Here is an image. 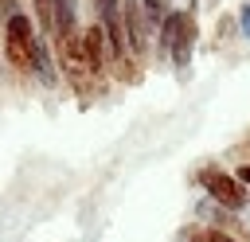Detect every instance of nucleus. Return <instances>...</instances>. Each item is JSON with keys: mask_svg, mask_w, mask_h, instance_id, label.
I'll return each mask as SVG.
<instances>
[{"mask_svg": "<svg viewBox=\"0 0 250 242\" xmlns=\"http://www.w3.org/2000/svg\"><path fill=\"white\" fill-rule=\"evenodd\" d=\"M4 55H8V66H16L20 74L39 70V35L20 8L4 20Z\"/></svg>", "mask_w": 250, "mask_h": 242, "instance_id": "nucleus-1", "label": "nucleus"}, {"mask_svg": "<svg viewBox=\"0 0 250 242\" xmlns=\"http://www.w3.org/2000/svg\"><path fill=\"white\" fill-rule=\"evenodd\" d=\"M199 187L207 191L211 203H219V207H227V211H242V207H246V183H242L238 176L223 172L219 164L199 168Z\"/></svg>", "mask_w": 250, "mask_h": 242, "instance_id": "nucleus-2", "label": "nucleus"}, {"mask_svg": "<svg viewBox=\"0 0 250 242\" xmlns=\"http://www.w3.org/2000/svg\"><path fill=\"white\" fill-rule=\"evenodd\" d=\"M121 23H125V47L133 55H145V47H148V20L141 12V0H125Z\"/></svg>", "mask_w": 250, "mask_h": 242, "instance_id": "nucleus-3", "label": "nucleus"}, {"mask_svg": "<svg viewBox=\"0 0 250 242\" xmlns=\"http://www.w3.org/2000/svg\"><path fill=\"white\" fill-rule=\"evenodd\" d=\"M105 27L102 23H90L86 31H82V55H86V62H90V74H102L105 70Z\"/></svg>", "mask_w": 250, "mask_h": 242, "instance_id": "nucleus-4", "label": "nucleus"}, {"mask_svg": "<svg viewBox=\"0 0 250 242\" xmlns=\"http://www.w3.org/2000/svg\"><path fill=\"white\" fill-rule=\"evenodd\" d=\"M191 47H195V20H191V12H188L184 23H180V31H176V39H172V47H168V55H172V62H176L180 70L191 62Z\"/></svg>", "mask_w": 250, "mask_h": 242, "instance_id": "nucleus-5", "label": "nucleus"}, {"mask_svg": "<svg viewBox=\"0 0 250 242\" xmlns=\"http://www.w3.org/2000/svg\"><path fill=\"white\" fill-rule=\"evenodd\" d=\"M31 8H35V23H39V35L47 39H55V0H31Z\"/></svg>", "mask_w": 250, "mask_h": 242, "instance_id": "nucleus-6", "label": "nucleus"}, {"mask_svg": "<svg viewBox=\"0 0 250 242\" xmlns=\"http://www.w3.org/2000/svg\"><path fill=\"white\" fill-rule=\"evenodd\" d=\"M188 242H238V238L223 226H195V230H188Z\"/></svg>", "mask_w": 250, "mask_h": 242, "instance_id": "nucleus-7", "label": "nucleus"}, {"mask_svg": "<svg viewBox=\"0 0 250 242\" xmlns=\"http://www.w3.org/2000/svg\"><path fill=\"white\" fill-rule=\"evenodd\" d=\"M184 16H188V12H168V16L160 20V35H156V39H160V47H164V51L172 47V39H176V31H180Z\"/></svg>", "mask_w": 250, "mask_h": 242, "instance_id": "nucleus-8", "label": "nucleus"}, {"mask_svg": "<svg viewBox=\"0 0 250 242\" xmlns=\"http://www.w3.org/2000/svg\"><path fill=\"white\" fill-rule=\"evenodd\" d=\"M238 27H242V35L250 39V0H246V4L238 8Z\"/></svg>", "mask_w": 250, "mask_h": 242, "instance_id": "nucleus-9", "label": "nucleus"}, {"mask_svg": "<svg viewBox=\"0 0 250 242\" xmlns=\"http://www.w3.org/2000/svg\"><path fill=\"white\" fill-rule=\"evenodd\" d=\"M234 176H238V180H242V183H246V187H250V164H242V168H238V172H234Z\"/></svg>", "mask_w": 250, "mask_h": 242, "instance_id": "nucleus-10", "label": "nucleus"}]
</instances>
